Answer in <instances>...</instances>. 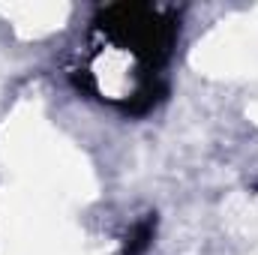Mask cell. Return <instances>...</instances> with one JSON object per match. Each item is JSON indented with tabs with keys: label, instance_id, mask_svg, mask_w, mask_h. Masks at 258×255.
Wrapping results in <instances>:
<instances>
[{
	"label": "cell",
	"instance_id": "1",
	"mask_svg": "<svg viewBox=\"0 0 258 255\" xmlns=\"http://www.w3.org/2000/svg\"><path fill=\"white\" fill-rule=\"evenodd\" d=\"M183 9L162 3L120 0L99 6L87 27V48L126 54L135 93L126 108V117L153 114L171 93L165 69L171 63L180 42Z\"/></svg>",
	"mask_w": 258,
	"mask_h": 255
},
{
	"label": "cell",
	"instance_id": "2",
	"mask_svg": "<svg viewBox=\"0 0 258 255\" xmlns=\"http://www.w3.org/2000/svg\"><path fill=\"white\" fill-rule=\"evenodd\" d=\"M156 228H159V216H156V213H144V216L129 228L120 255H147L150 246H153V240H156Z\"/></svg>",
	"mask_w": 258,
	"mask_h": 255
}]
</instances>
